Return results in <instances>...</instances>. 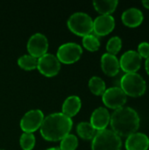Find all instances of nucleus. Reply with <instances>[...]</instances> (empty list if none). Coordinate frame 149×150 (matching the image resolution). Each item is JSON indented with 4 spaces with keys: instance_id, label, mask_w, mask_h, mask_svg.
I'll return each instance as SVG.
<instances>
[{
    "instance_id": "f257e3e1",
    "label": "nucleus",
    "mask_w": 149,
    "mask_h": 150,
    "mask_svg": "<svg viewBox=\"0 0 149 150\" xmlns=\"http://www.w3.org/2000/svg\"><path fill=\"white\" fill-rule=\"evenodd\" d=\"M72 127L71 118L62 112H54L44 118L40 130L41 136L46 141L58 142L70 133Z\"/></svg>"
},
{
    "instance_id": "f03ea898",
    "label": "nucleus",
    "mask_w": 149,
    "mask_h": 150,
    "mask_svg": "<svg viewBox=\"0 0 149 150\" xmlns=\"http://www.w3.org/2000/svg\"><path fill=\"white\" fill-rule=\"evenodd\" d=\"M140 116L131 107L123 106L114 111L111 116L112 131L119 137H128L135 134L140 127Z\"/></svg>"
},
{
    "instance_id": "7ed1b4c3",
    "label": "nucleus",
    "mask_w": 149,
    "mask_h": 150,
    "mask_svg": "<svg viewBox=\"0 0 149 150\" xmlns=\"http://www.w3.org/2000/svg\"><path fill=\"white\" fill-rule=\"evenodd\" d=\"M121 148L120 137L109 129L97 131L91 142V150H121Z\"/></svg>"
},
{
    "instance_id": "20e7f679",
    "label": "nucleus",
    "mask_w": 149,
    "mask_h": 150,
    "mask_svg": "<svg viewBox=\"0 0 149 150\" xmlns=\"http://www.w3.org/2000/svg\"><path fill=\"white\" fill-rule=\"evenodd\" d=\"M68 29L76 35L84 37L93 32V19L85 12L77 11L73 13L67 22Z\"/></svg>"
},
{
    "instance_id": "39448f33",
    "label": "nucleus",
    "mask_w": 149,
    "mask_h": 150,
    "mask_svg": "<svg viewBox=\"0 0 149 150\" xmlns=\"http://www.w3.org/2000/svg\"><path fill=\"white\" fill-rule=\"evenodd\" d=\"M120 88L126 95L138 98L146 92L147 84L141 76L137 73H127L120 80Z\"/></svg>"
},
{
    "instance_id": "423d86ee",
    "label": "nucleus",
    "mask_w": 149,
    "mask_h": 150,
    "mask_svg": "<svg viewBox=\"0 0 149 150\" xmlns=\"http://www.w3.org/2000/svg\"><path fill=\"white\" fill-rule=\"evenodd\" d=\"M83 54L82 47L76 42H67L59 47L56 57L64 64H72L77 62Z\"/></svg>"
},
{
    "instance_id": "0eeeda50",
    "label": "nucleus",
    "mask_w": 149,
    "mask_h": 150,
    "mask_svg": "<svg viewBox=\"0 0 149 150\" xmlns=\"http://www.w3.org/2000/svg\"><path fill=\"white\" fill-rule=\"evenodd\" d=\"M44 114L42 111L39 109H33L26 112L20 120V128L24 133H34L40 129L43 120Z\"/></svg>"
},
{
    "instance_id": "6e6552de",
    "label": "nucleus",
    "mask_w": 149,
    "mask_h": 150,
    "mask_svg": "<svg viewBox=\"0 0 149 150\" xmlns=\"http://www.w3.org/2000/svg\"><path fill=\"white\" fill-rule=\"evenodd\" d=\"M37 69L43 76L52 77L59 73L61 69V62L57 59L56 55L47 53L38 58Z\"/></svg>"
},
{
    "instance_id": "1a4fd4ad",
    "label": "nucleus",
    "mask_w": 149,
    "mask_h": 150,
    "mask_svg": "<svg viewBox=\"0 0 149 150\" xmlns=\"http://www.w3.org/2000/svg\"><path fill=\"white\" fill-rule=\"evenodd\" d=\"M126 95L119 87H111L106 89L102 95L104 104L111 109H119L126 103Z\"/></svg>"
},
{
    "instance_id": "9d476101",
    "label": "nucleus",
    "mask_w": 149,
    "mask_h": 150,
    "mask_svg": "<svg viewBox=\"0 0 149 150\" xmlns=\"http://www.w3.org/2000/svg\"><path fill=\"white\" fill-rule=\"evenodd\" d=\"M27 51L29 54L33 57L40 58L45 54H47L48 49V40L47 38L40 33H36L32 34L26 45Z\"/></svg>"
},
{
    "instance_id": "9b49d317",
    "label": "nucleus",
    "mask_w": 149,
    "mask_h": 150,
    "mask_svg": "<svg viewBox=\"0 0 149 150\" xmlns=\"http://www.w3.org/2000/svg\"><path fill=\"white\" fill-rule=\"evenodd\" d=\"M141 59L138 52L129 50L122 54L119 60V66L126 74L136 73L141 66Z\"/></svg>"
},
{
    "instance_id": "f8f14e48",
    "label": "nucleus",
    "mask_w": 149,
    "mask_h": 150,
    "mask_svg": "<svg viewBox=\"0 0 149 150\" xmlns=\"http://www.w3.org/2000/svg\"><path fill=\"white\" fill-rule=\"evenodd\" d=\"M115 27V19L112 15H99L93 20V32L97 36H105Z\"/></svg>"
},
{
    "instance_id": "ddd939ff",
    "label": "nucleus",
    "mask_w": 149,
    "mask_h": 150,
    "mask_svg": "<svg viewBox=\"0 0 149 150\" xmlns=\"http://www.w3.org/2000/svg\"><path fill=\"white\" fill-rule=\"evenodd\" d=\"M111 120V115L105 107H98L92 112L90 123L97 131L106 129Z\"/></svg>"
},
{
    "instance_id": "4468645a",
    "label": "nucleus",
    "mask_w": 149,
    "mask_h": 150,
    "mask_svg": "<svg viewBox=\"0 0 149 150\" xmlns=\"http://www.w3.org/2000/svg\"><path fill=\"white\" fill-rule=\"evenodd\" d=\"M101 68L105 75L115 76L119 71V61L116 55L105 53L101 57Z\"/></svg>"
},
{
    "instance_id": "2eb2a0df",
    "label": "nucleus",
    "mask_w": 149,
    "mask_h": 150,
    "mask_svg": "<svg viewBox=\"0 0 149 150\" xmlns=\"http://www.w3.org/2000/svg\"><path fill=\"white\" fill-rule=\"evenodd\" d=\"M148 137L142 133L133 134L126 141V150H148Z\"/></svg>"
},
{
    "instance_id": "dca6fc26",
    "label": "nucleus",
    "mask_w": 149,
    "mask_h": 150,
    "mask_svg": "<svg viewBox=\"0 0 149 150\" xmlns=\"http://www.w3.org/2000/svg\"><path fill=\"white\" fill-rule=\"evenodd\" d=\"M143 13L137 8H130L122 14V22L129 27H137L143 21Z\"/></svg>"
},
{
    "instance_id": "f3484780",
    "label": "nucleus",
    "mask_w": 149,
    "mask_h": 150,
    "mask_svg": "<svg viewBox=\"0 0 149 150\" xmlns=\"http://www.w3.org/2000/svg\"><path fill=\"white\" fill-rule=\"evenodd\" d=\"M82 106V102L79 97L77 96H69L68 97L65 101L62 104V107H61V112L71 118L75 115H76Z\"/></svg>"
},
{
    "instance_id": "a211bd4d",
    "label": "nucleus",
    "mask_w": 149,
    "mask_h": 150,
    "mask_svg": "<svg viewBox=\"0 0 149 150\" xmlns=\"http://www.w3.org/2000/svg\"><path fill=\"white\" fill-rule=\"evenodd\" d=\"M119 2L117 0H97L93 1V6L97 11L101 13V15H110L112 13L117 6Z\"/></svg>"
},
{
    "instance_id": "6ab92c4d",
    "label": "nucleus",
    "mask_w": 149,
    "mask_h": 150,
    "mask_svg": "<svg viewBox=\"0 0 149 150\" xmlns=\"http://www.w3.org/2000/svg\"><path fill=\"white\" fill-rule=\"evenodd\" d=\"M97 130L91 126L90 122H80L76 126V132L78 135L83 140H92L96 134Z\"/></svg>"
},
{
    "instance_id": "aec40b11",
    "label": "nucleus",
    "mask_w": 149,
    "mask_h": 150,
    "mask_svg": "<svg viewBox=\"0 0 149 150\" xmlns=\"http://www.w3.org/2000/svg\"><path fill=\"white\" fill-rule=\"evenodd\" d=\"M18 66L25 70H32L37 68L38 58L32 56L31 54H24L18 59Z\"/></svg>"
},
{
    "instance_id": "412c9836",
    "label": "nucleus",
    "mask_w": 149,
    "mask_h": 150,
    "mask_svg": "<svg viewBox=\"0 0 149 150\" xmlns=\"http://www.w3.org/2000/svg\"><path fill=\"white\" fill-rule=\"evenodd\" d=\"M89 88L90 90V91L97 95V96H100L103 95L104 92L105 91V81L98 77V76H92L90 81H89Z\"/></svg>"
},
{
    "instance_id": "4be33fe9",
    "label": "nucleus",
    "mask_w": 149,
    "mask_h": 150,
    "mask_svg": "<svg viewBox=\"0 0 149 150\" xmlns=\"http://www.w3.org/2000/svg\"><path fill=\"white\" fill-rule=\"evenodd\" d=\"M78 147V139L75 134H68L60 143V150H76Z\"/></svg>"
},
{
    "instance_id": "5701e85b",
    "label": "nucleus",
    "mask_w": 149,
    "mask_h": 150,
    "mask_svg": "<svg viewBox=\"0 0 149 150\" xmlns=\"http://www.w3.org/2000/svg\"><path fill=\"white\" fill-rule=\"evenodd\" d=\"M36 139L32 133H23L19 138V144L23 150H32Z\"/></svg>"
},
{
    "instance_id": "b1692460",
    "label": "nucleus",
    "mask_w": 149,
    "mask_h": 150,
    "mask_svg": "<svg viewBox=\"0 0 149 150\" xmlns=\"http://www.w3.org/2000/svg\"><path fill=\"white\" fill-rule=\"evenodd\" d=\"M83 46L89 51H97L100 47V41L95 34H88L83 37Z\"/></svg>"
},
{
    "instance_id": "393cba45",
    "label": "nucleus",
    "mask_w": 149,
    "mask_h": 150,
    "mask_svg": "<svg viewBox=\"0 0 149 150\" xmlns=\"http://www.w3.org/2000/svg\"><path fill=\"white\" fill-rule=\"evenodd\" d=\"M121 47H122V40L118 36L112 37L106 44V49L108 53L113 55L117 54L120 51Z\"/></svg>"
},
{
    "instance_id": "a878e982",
    "label": "nucleus",
    "mask_w": 149,
    "mask_h": 150,
    "mask_svg": "<svg viewBox=\"0 0 149 150\" xmlns=\"http://www.w3.org/2000/svg\"><path fill=\"white\" fill-rule=\"evenodd\" d=\"M138 54L141 58H148L149 57V43L148 42H141L138 46Z\"/></svg>"
},
{
    "instance_id": "bb28decb",
    "label": "nucleus",
    "mask_w": 149,
    "mask_h": 150,
    "mask_svg": "<svg viewBox=\"0 0 149 150\" xmlns=\"http://www.w3.org/2000/svg\"><path fill=\"white\" fill-rule=\"evenodd\" d=\"M145 66H146V70L148 72V74L149 75V57L147 59L146 61V63H145Z\"/></svg>"
},
{
    "instance_id": "cd10ccee",
    "label": "nucleus",
    "mask_w": 149,
    "mask_h": 150,
    "mask_svg": "<svg viewBox=\"0 0 149 150\" xmlns=\"http://www.w3.org/2000/svg\"><path fill=\"white\" fill-rule=\"evenodd\" d=\"M142 4L147 8V9H149V0H147V1H143L142 2Z\"/></svg>"
},
{
    "instance_id": "c85d7f7f",
    "label": "nucleus",
    "mask_w": 149,
    "mask_h": 150,
    "mask_svg": "<svg viewBox=\"0 0 149 150\" xmlns=\"http://www.w3.org/2000/svg\"><path fill=\"white\" fill-rule=\"evenodd\" d=\"M45 150H60V149H58V148H49V149H47Z\"/></svg>"
},
{
    "instance_id": "c756f323",
    "label": "nucleus",
    "mask_w": 149,
    "mask_h": 150,
    "mask_svg": "<svg viewBox=\"0 0 149 150\" xmlns=\"http://www.w3.org/2000/svg\"><path fill=\"white\" fill-rule=\"evenodd\" d=\"M0 150H4V149H0Z\"/></svg>"
}]
</instances>
